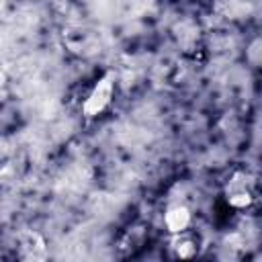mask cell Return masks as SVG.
Returning <instances> with one entry per match:
<instances>
[{"label":"cell","instance_id":"277c9868","mask_svg":"<svg viewBox=\"0 0 262 262\" xmlns=\"http://www.w3.org/2000/svg\"><path fill=\"white\" fill-rule=\"evenodd\" d=\"M170 248H172L174 258H194L201 250V242L190 229H186L180 233H172V246Z\"/></svg>","mask_w":262,"mask_h":262},{"label":"cell","instance_id":"6da1fadb","mask_svg":"<svg viewBox=\"0 0 262 262\" xmlns=\"http://www.w3.org/2000/svg\"><path fill=\"white\" fill-rule=\"evenodd\" d=\"M115 96V76L108 72L102 78H98L94 82V86L90 88V92L86 94L84 102H82V113L88 119L100 117L113 102Z\"/></svg>","mask_w":262,"mask_h":262},{"label":"cell","instance_id":"5b68a950","mask_svg":"<svg viewBox=\"0 0 262 262\" xmlns=\"http://www.w3.org/2000/svg\"><path fill=\"white\" fill-rule=\"evenodd\" d=\"M23 256L25 258H43L45 256V246L43 239L37 233H25L23 235Z\"/></svg>","mask_w":262,"mask_h":262},{"label":"cell","instance_id":"3957f363","mask_svg":"<svg viewBox=\"0 0 262 262\" xmlns=\"http://www.w3.org/2000/svg\"><path fill=\"white\" fill-rule=\"evenodd\" d=\"M190 223H192V213L184 203H174L164 213V225L170 233L186 231L190 229Z\"/></svg>","mask_w":262,"mask_h":262},{"label":"cell","instance_id":"7a4b0ae2","mask_svg":"<svg viewBox=\"0 0 262 262\" xmlns=\"http://www.w3.org/2000/svg\"><path fill=\"white\" fill-rule=\"evenodd\" d=\"M256 199V182L248 172H235L225 184V201L231 209H248Z\"/></svg>","mask_w":262,"mask_h":262}]
</instances>
